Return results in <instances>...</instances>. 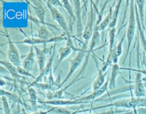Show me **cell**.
<instances>
[{
  "mask_svg": "<svg viewBox=\"0 0 146 114\" xmlns=\"http://www.w3.org/2000/svg\"><path fill=\"white\" fill-rule=\"evenodd\" d=\"M129 7H130V9H129V22H128V25L127 27V29L126 31V36H127V48L126 54L124 57V62L125 60L126 59L127 55L129 52L130 47L131 46V44L133 40V38H134V35H135L136 26H137L136 17H135V1H130Z\"/></svg>",
  "mask_w": 146,
  "mask_h": 114,
  "instance_id": "6da1fadb",
  "label": "cell"
},
{
  "mask_svg": "<svg viewBox=\"0 0 146 114\" xmlns=\"http://www.w3.org/2000/svg\"><path fill=\"white\" fill-rule=\"evenodd\" d=\"M139 98L136 97H132L131 98L120 100L116 101L115 102L112 103L111 104H106V105H102V106L95 107V108L88 109V110H95V109H100V108H106V107H122V108H130V109H133L134 108H139Z\"/></svg>",
  "mask_w": 146,
  "mask_h": 114,
  "instance_id": "7a4b0ae2",
  "label": "cell"
},
{
  "mask_svg": "<svg viewBox=\"0 0 146 114\" xmlns=\"http://www.w3.org/2000/svg\"><path fill=\"white\" fill-rule=\"evenodd\" d=\"M46 5L47 8L48 9L51 17L54 20L56 21L60 27L62 28L63 31L65 33V35L68 38H71V34L70 32L69 29L67 27L66 20L63 17V15L59 11V10L54 6H52L48 1H46Z\"/></svg>",
  "mask_w": 146,
  "mask_h": 114,
  "instance_id": "3957f363",
  "label": "cell"
},
{
  "mask_svg": "<svg viewBox=\"0 0 146 114\" xmlns=\"http://www.w3.org/2000/svg\"><path fill=\"white\" fill-rule=\"evenodd\" d=\"M6 36L7 39V44H8V49L7 51V57L10 60V62L16 67L20 66L21 62L20 59V56L19 54V51L17 50V47L14 44V42H13L10 37L9 34L7 32V31L6 30Z\"/></svg>",
  "mask_w": 146,
  "mask_h": 114,
  "instance_id": "277c9868",
  "label": "cell"
},
{
  "mask_svg": "<svg viewBox=\"0 0 146 114\" xmlns=\"http://www.w3.org/2000/svg\"><path fill=\"white\" fill-rule=\"evenodd\" d=\"M87 52V50L84 47H83L82 48H80V50L78 51V54L76 55V56L72 60H70V70L68 72V74H67L65 79H64V80L62 82L61 85H60V87L63 85V84L67 82V80L70 79V78L72 75V74L74 73V72L75 71V70L80 66V64L82 62L83 59H84L85 55Z\"/></svg>",
  "mask_w": 146,
  "mask_h": 114,
  "instance_id": "5b68a950",
  "label": "cell"
},
{
  "mask_svg": "<svg viewBox=\"0 0 146 114\" xmlns=\"http://www.w3.org/2000/svg\"><path fill=\"white\" fill-rule=\"evenodd\" d=\"M67 40V37L65 34L62 35L60 36H54L52 38H50L48 40L46 39H36V38H27L25 40L20 42H15L14 43H26V44H31L32 46H34L37 44H40V43H43V44H46L47 43H50V42H60L62 40Z\"/></svg>",
  "mask_w": 146,
  "mask_h": 114,
  "instance_id": "8992f818",
  "label": "cell"
},
{
  "mask_svg": "<svg viewBox=\"0 0 146 114\" xmlns=\"http://www.w3.org/2000/svg\"><path fill=\"white\" fill-rule=\"evenodd\" d=\"M110 81V78L109 76L108 77L106 82H105V83L103 84V85L102 87H101L100 88H99L98 89H97L95 91H93V92L87 96H84V97H79L78 99H77V100L79 101H82L84 103H89L90 102V101H92L94 99H96L97 97L100 96L101 95H102L106 91H107L108 85H109V82Z\"/></svg>",
  "mask_w": 146,
  "mask_h": 114,
  "instance_id": "52a82bcc",
  "label": "cell"
},
{
  "mask_svg": "<svg viewBox=\"0 0 146 114\" xmlns=\"http://www.w3.org/2000/svg\"><path fill=\"white\" fill-rule=\"evenodd\" d=\"M135 79L133 82V90L136 97L141 98L145 96V89L141 79V74L135 72Z\"/></svg>",
  "mask_w": 146,
  "mask_h": 114,
  "instance_id": "ba28073f",
  "label": "cell"
},
{
  "mask_svg": "<svg viewBox=\"0 0 146 114\" xmlns=\"http://www.w3.org/2000/svg\"><path fill=\"white\" fill-rule=\"evenodd\" d=\"M94 11L92 6L91 5L90 10L88 13V17L87 24L84 27L83 32L82 34L83 38L85 39L86 42L85 44H86L88 42V40L90 39L91 36L92 35L94 30H93V22H94Z\"/></svg>",
  "mask_w": 146,
  "mask_h": 114,
  "instance_id": "9c48e42d",
  "label": "cell"
},
{
  "mask_svg": "<svg viewBox=\"0 0 146 114\" xmlns=\"http://www.w3.org/2000/svg\"><path fill=\"white\" fill-rule=\"evenodd\" d=\"M55 44L53 48L52 55L50 56L48 63L46 65V67L44 68V69L41 72H40V74H39L37 78H36L35 80L33 83H31V84L29 86V87H31L34 84L38 83L39 82H40L44 77H45L46 75H47L48 74H50L51 71H52V62H53V58H54V54H55Z\"/></svg>",
  "mask_w": 146,
  "mask_h": 114,
  "instance_id": "30bf717a",
  "label": "cell"
},
{
  "mask_svg": "<svg viewBox=\"0 0 146 114\" xmlns=\"http://www.w3.org/2000/svg\"><path fill=\"white\" fill-rule=\"evenodd\" d=\"M135 17H136L137 27V29H138V31H139V36H140V43L142 46L143 51H144L145 54H146V38H145V36L144 33L143 28L142 25L140 22L137 7V5L135 3Z\"/></svg>",
  "mask_w": 146,
  "mask_h": 114,
  "instance_id": "8fae6325",
  "label": "cell"
},
{
  "mask_svg": "<svg viewBox=\"0 0 146 114\" xmlns=\"http://www.w3.org/2000/svg\"><path fill=\"white\" fill-rule=\"evenodd\" d=\"M32 2L34 5L33 7L35 10V13L38 17L40 22L42 25H45L46 11L42 6V1L39 0H33Z\"/></svg>",
  "mask_w": 146,
  "mask_h": 114,
  "instance_id": "7c38bea8",
  "label": "cell"
},
{
  "mask_svg": "<svg viewBox=\"0 0 146 114\" xmlns=\"http://www.w3.org/2000/svg\"><path fill=\"white\" fill-rule=\"evenodd\" d=\"M35 63L34 54V46H31L30 50L28 55L25 58L23 62V68L26 71L30 72L33 68Z\"/></svg>",
  "mask_w": 146,
  "mask_h": 114,
  "instance_id": "4fadbf2b",
  "label": "cell"
},
{
  "mask_svg": "<svg viewBox=\"0 0 146 114\" xmlns=\"http://www.w3.org/2000/svg\"><path fill=\"white\" fill-rule=\"evenodd\" d=\"M40 103L47 104L53 105H75V104H83V102L79 101L77 99L74 100H63L61 99H56V100H50L44 101H39Z\"/></svg>",
  "mask_w": 146,
  "mask_h": 114,
  "instance_id": "5bb4252c",
  "label": "cell"
},
{
  "mask_svg": "<svg viewBox=\"0 0 146 114\" xmlns=\"http://www.w3.org/2000/svg\"><path fill=\"white\" fill-rule=\"evenodd\" d=\"M34 49L36 52V59H37V62L39 66V71L41 72L44 68L46 67L45 62L46 60V52L44 50H40L38 47H37L35 45L34 46Z\"/></svg>",
  "mask_w": 146,
  "mask_h": 114,
  "instance_id": "9a60e30c",
  "label": "cell"
},
{
  "mask_svg": "<svg viewBox=\"0 0 146 114\" xmlns=\"http://www.w3.org/2000/svg\"><path fill=\"white\" fill-rule=\"evenodd\" d=\"M120 67L117 64H113L112 66L110 83L108 85L109 88L111 90L115 89L116 88V79L118 75L120 73Z\"/></svg>",
  "mask_w": 146,
  "mask_h": 114,
  "instance_id": "2e32d148",
  "label": "cell"
},
{
  "mask_svg": "<svg viewBox=\"0 0 146 114\" xmlns=\"http://www.w3.org/2000/svg\"><path fill=\"white\" fill-rule=\"evenodd\" d=\"M107 74V72H103L102 70H99L97 78L95 79V81L92 84V88L93 91H95L99 88H100L103 85V84L105 83V78L106 76V75Z\"/></svg>",
  "mask_w": 146,
  "mask_h": 114,
  "instance_id": "e0dca14e",
  "label": "cell"
},
{
  "mask_svg": "<svg viewBox=\"0 0 146 114\" xmlns=\"http://www.w3.org/2000/svg\"><path fill=\"white\" fill-rule=\"evenodd\" d=\"M72 50L67 46L60 47L59 50V59L58 60L57 64H56V66L54 68L55 70L56 69V68L58 67L59 64L62 62V60H64L65 58H66L72 52Z\"/></svg>",
  "mask_w": 146,
  "mask_h": 114,
  "instance_id": "ac0fdd59",
  "label": "cell"
},
{
  "mask_svg": "<svg viewBox=\"0 0 146 114\" xmlns=\"http://www.w3.org/2000/svg\"><path fill=\"white\" fill-rule=\"evenodd\" d=\"M0 63L6 68V69L9 71L13 78H18L19 76L17 72V67L14 66L10 62L7 60H1Z\"/></svg>",
  "mask_w": 146,
  "mask_h": 114,
  "instance_id": "d6986e66",
  "label": "cell"
},
{
  "mask_svg": "<svg viewBox=\"0 0 146 114\" xmlns=\"http://www.w3.org/2000/svg\"><path fill=\"white\" fill-rule=\"evenodd\" d=\"M74 6L75 7V16L76 18L77 22V30L79 34H80L82 30V21H81V14H80V8L79 1H74Z\"/></svg>",
  "mask_w": 146,
  "mask_h": 114,
  "instance_id": "ffe728a7",
  "label": "cell"
},
{
  "mask_svg": "<svg viewBox=\"0 0 146 114\" xmlns=\"http://www.w3.org/2000/svg\"><path fill=\"white\" fill-rule=\"evenodd\" d=\"M112 10H110V12L108 13V14L106 16V17L103 20V21L99 23L98 25L95 26V27L94 28V30L95 31H102L103 30H104L107 26H108L111 19H112Z\"/></svg>",
  "mask_w": 146,
  "mask_h": 114,
  "instance_id": "44dd1931",
  "label": "cell"
},
{
  "mask_svg": "<svg viewBox=\"0 0 146 114\" xmlns=\"http://www.w3.org/2000/svg\"><path fill=\"white\" fill-rule=\"evenodd\" d=\"M122 1L121 0H119L117 1V3L115 6V10H113V13L112 14V19L111 21L108 26L109 28L111 29L113 27H115L117 21V18H118V15L119 13V10H120V6L121 4Z\"/></svg>",
  "mask_w": 146,
  "mask_h": 114,
  "instance_id": "7402d4cb",
  "label": "cell"
},
{
  "mask_svg": "<svg viewBox=\"0 0 146 114\" xmlns=\"http://www.w3.org/2000/svg\"><path fill=\"white\" fill-rule=\"evenodd\" d=\"M29 94V101L31 103L32 109L34 112L37 111V105H36V101H37V94L36 92L35 91V89H34L32 87H29L28 88Z\"/></svg>",
  "mask_w": 146,
  "mask_h": 114,
  "instance_id": "603a6c76",
  "label": "cell"
},
{
  "mask_svg": "<svg viewBox=\"0 0 146 114\" xmlns=\"http://www.w3.org/2000/svg\"><path fill=\"white\" fill-rule=\"evenodd\" d=\"M135 3L137 5L138 12L139 14L140 20L143 28L144 27V6L145 3V1L144 0H137L135 1Z\"/></svg>",
  "mask_w": 146,
  "mask_h": 114,
  "instance_id": "cb8c5ba5",
  "label": "cell"
},
{
  "mask_svg": "<svg viewBox=\"0 0 146 114\" xmlns=\"http://www.w3.org/2000/svg\"><path fill=\"white\" fill-rule=\"evenodd\" d=\"M38 34L39 38L42 39L48 40L54 37L52 34L50 32V31H49V30L44 25H42L40 26V28L38 30Z\"/></svg>",
  "mask_w": 146,
  "mask_h": 114,
  "instance_id": "d4e9b609",
  "label": "cell"
},
{
  "mask_svg": "<svg viewBox=\"0 0 146 114\" xmlns=\"http://www.w3.org/2000/svg\"><path fill=\"white\" fill-rule=\"evenodd\" d=\"M99 40H100L99 32L98 31L94 30L92 38H91V42L90 48L88 51V53L91 52L95 48V47L98 44Z\"/></svg>",
  "mask_w": 146,
  "mask_h": 114,
  "instance_id": "484cf974",
  "label": "cell"
},
{
  "mask_svg": "<svg viewBox=\"0 0 146 114\" xmlns=\"http://www.w3.org/2000/svg\"><path fill=\"white\" fill-rule=\"evenodd\" d=\"M116 28L113 27L110 29L109 32V52H111L114 48L115 44Z\"/></svg>",
  "mask_w": 146,
  "mask_h": 114,
  "instance_id": "4316f807",
  "label": "cell"
},
{
  "mask_svg": "<svg viewBox=\"0 0 146 114\" xmlns=\"http://www.w3.org/2000/svg\"><path fill=\"white\" fill-rule=\"evenodd\" d=\"M61 2H62V5H63V7H64L66 9V10L70 16L74 20V21H75L76 16L75 15V14L74 13L72 7L70 4L69 1H67V0H64V1H62Z\"/></svg>",
  "mask_w": 146,
  "mask_h": 114,
  "instance_id": "83f0119b",
  "label": "cell"
},
{
  "mask_svg": "<svg viewBox=\"0 0 146 114\" xmlns=\"http://www.w3.org/2000/svg\"><path fill=\"white\" fill-rule=\"evenodd\" d=\"M1 98H2V104H3L4 114H11L7 97L5 96V95H3V96H1Z\"/></svg>",
  "mask_w": 146,
  "mask_h": 114,
  "instance_id": "f1b7e54d",
  "label": "cell"
},
{
  "mask_svg": "<svg viewBox=\"0 0 146 114\" xmlns=\"http://www.w3.org/2000/svg\"><path fill=\"white\" fill-rule=\"evenodd\" d=\"M3 95H5V96L7 97V98H9V100L13 101H18L19 100V97L17 95H14V93L6 92L3 90L2 89H1V96H3Z\"/></svg>",
  "mask_w": 146,
  "mask_h": 114,
  "instance_id": "f546056e",
  "label": "cell"
},
{
  "mask_svg": "<svg viewBox=\"0 0 146 114\" xmlns=\"http://www.w3.org/2000/svg\"><path fill=\"white\" fill-rule=\"evenodd\" d=\"M125 35H126V32H125L123 36L121 39V40L119 42V43L116 46V54H117L118 57L120 56L121 55L122 52H123V50H122L123 43V41H124V38L125 37Z\"/></svg>",
  "mask_w": 146,
  "mask_h": 114,
  "instance_id": "4dcf8cb0",
  "label": "cell"
},
{
  "mask_svg": "<svg viewBox=\"0 0 146 114\" xmlns=\"http://www.w3.org/2000/svg\"><path fill=\"white\" fill-rule=\"evenodd\" d=\"M51 112L55 113L56 114H72V113L63 108L60 107H53L51 109Z\"/></svg>",
  "mask_w": 146,
  "mask_h": 114,
  "instance_id": "1f68e13d",
  "label": "cell"
},
{
  "mask_svg": "<svg viewBox=\"0 0 146 114\" xmlns=\"http://www.w3.org/2000/svg\"><path fill=\"white\" fill-rule=\"evenodd\" d=\"M17 72H18V74L25 75V76H30V77H32L33 78H34V79H36V78L34 76H33V74H31L30 72L25 70L23 68H22L20 66H19V67H17Z\"/></svg>",
  "mask_w": 146,
  "mask_h": 114,
  "instance_id": "d6a6232c",
  "label": "cell"
},
{
  "mask_svg": "<svg viewBox=\"0 0 146 114\" xmlns=\"http://www.w3.org/2000/svg\"><path fill=\"white\" fill-rule=\"evenodd\" d=\"M127 111L123 110V109H119V110H110L108 111H105L102 112H99V113H95L92 114H117V113H122L123 112H125Z\"/></svg>",
  "mask_w": 146,
  "mask_h": 114,
  "instance_id": "836d02e7",
  "label": "cell"
},
{
  "mask_svg": "<svg viewBox=\"0 0 146 114\" xmlns=\"http://www.w3.org/2000/svg\"><path fill=\"white\" fill-rule=\"evenodd\" d=\"M121 70H128V71H134L135 72H139L140 74H141V75H146V70L145 69H135V68H123V67H120Z\"/></svg>",
  "mask_w": 146,
  "mask_h": 114,
  "instance_id": "e575fe53",
  "label": "cell"
},
{
  "mask_svg": "<svg viewBox=\"0 0 146 114\" xmlns=\"http://www.w3.org/2000/svg\"><path fill=\"white\" fill-rule=\"evenodd\" d=\"M48 2L52 5V6H55V7L57 5H60L61 7H63V5L61 3L62 2H60L59 1H54V0H48Z\"/></svg>",
  "mask_w": 146,
  "mask_h": 114,
  "instance_id": "d590c367",
  "label": "cell"
},
{
  "mask_svg": "<svg viewBox=\"0 0 146 114\" xmlns=\"http://www.w3.org/2000/svg\"><path fill=\"white\" fill-rule=\"evenodd\" d=\"M50 112H51V109L48 111H39L35 112L33 114H47Z\"/></svg>",
  "mask_w": 146,
  "mask_h": 114,
  "instance_id": "8d00e7d4",
  "label": "cell"
},
{
  "mask_svg": "<svg viewBox=\"0 0 146 114\" xmlns=\"http://www.w3.org/2000/svg\"><path fill=\"white\" fill-rule=\"evenodd\" d=\"M121 114H135V113H134L133 109H132V111H126L125 112L122 113Z\"/></svg>",
  "mask_w": 146,
  "mask_h": 114,
  "instance_id": "74e56055",
  "label": "cell"
},
{
  "mask_svg": "<svg viewBox=\"0 0 146 114\" xmlns=\"http://www.w3.org/2000/svg\"><path fill=\"white\" fill-rule=\"evenodd\" d=\"M133 109V111H134L135 114H139V113H138V112H137V108H134V109Z\"/></svg>",
  "mask_w": 146,
  "mask_h": 114,
  "instance_id": "f35d334b",
  "label": "cell"
},
{
  "mask_svg": "<svg viewBox=\"0 0 146 114\" xmlns=\"http://www.w3.org/2000/svg\"><path fill=\"white\" fill-rule=\"evenodd\" d=\"M22 114H28L26 111L24 109V108H22Z\"/></svg>",
  "mask_w": 146,
  "mask_h": 114,
  "instance_id": "ab89813d",
  "label": "cell"
},
{
  "mask_svg": "<svg viewBox=\"0 0 146 114\" xmlns=\"http://www.w3.org/2000/svg\"><path fill=\"white\" fill-rule=\"evenodd\" d=\"M144 86H145V87L146 88V82H144Z\"/></svg>",
  "mask_w": 146,
  "mask_h": 114,
  "instance_id": "60d3db41",
  "label": "cell"
}]
</instances>
